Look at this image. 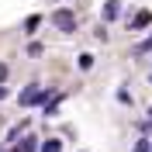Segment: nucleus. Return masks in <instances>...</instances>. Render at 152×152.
<instances>
[{
  "label": "nucleus",
  "instance_id": "0eeeda50",
  "mask_svg": "<svg viewBox=\"0 0 152 152\" xmlns=\"http://www.w3.org/2000/svg\"><path fill=\"white\" fill-rule=\"evenodd\" d=\"M138 48H142V52H149V48H152V38H145V42H142Z\"/></svg>",
  "mask_w": 152,
  "mask_h": 152
},
{
  "label": "nucleus",
  "instance_id": "9d476101",
  "mask_svg": "<svg viewBox=\"0 0 152 152\" xmlns=\"http://www.w3.org/2000/svg\"><path fill=\"white\" fill-rule=\"evenodd\" d=\"M149 121H152V107H149Z\"/></svg>",
  "mask_w": 152,
  "mask_h": 152
},
{
  "label": "nucleus",
  "instance_id": "f257e3e1",
  "mask_svg": "<svg viewBox=\"0 0 152 152\" xmlns=\"http://www.w3.org/2000/svg\"><path fill=\"white\" fill-rule=\"evenodd\" d=\"M52 24H56L59 31H76V14L62 7V10H56V14H52Z\"/></svg>",
  "mask_w": 152,
  "mask_h": 152
},
{
  "label": "nucleus",
  "instance_id": "7ed1b4c3",
  "mask_svg": "<svg viewBox=\"0 0 152 152\" xmlns=\"http://www.w3.org/2000/svg\"><path fill=\"white\" fill-rule=\"evenodd\" d=\"M149 24H152V14L149 10H138L135 21H132V31H142V28H149Z\"/></svg>",
  "mask_w": 152,
  "mask_h": 152
},
{
  "label": "nucleus",
  "instance_id": "9b49d317",
  "mask_svg": "<svg viewBox=\"0 0 152 152\" xmlns=\"http://www.w3.org/2000/svg\"><path fill=\"white\" fill-rule=\"evenodd\" d=\"M0 152H14V149H0Z\"/></svg>",
  "mask_w": 152,
  "mask_h": 152
},
{
  "label": "nucleus",
  "instance_id": "39448f33",
  "mask_svg": "<svg viewBox=\"0 0 152 152\" xmlns=\"http://www.w3.org/2000/svg\"><path fill=\"white\" fill-rule=\"evenodd\" d=\"M118 18V0H107V7H104V21Z\"/></svg>",
  "mask_w": 152,
  "mask_h": 152
},
{
  "label": "nucleus",
  "instance_id": "1a4fd4ad",
  "mask_svg": "<svg viewBox=\"0 0 152 152\" xmlns=\"http://www.w3.org/2000/svg\"><path fill=\"white\" fill-rule=\"evenodd\" d=\"M4 97H7V90H4V86H0V100H4Z\"/></svg>",
  "mask_w": 152,
  "mask_h": 152
},
{
  "label": "nucleus",
  "instance_id": "f03ea898",
  "mask_svg": "<svg viewBox=\"0 0 152 152\" xmlns=\"http://www.w3.org/2000/svg\"><path fill=\"white\" fill-rule=\"evenodd\" d=\"M18 100H21V104H38V100H45V90H42L38 83H31L28 90H24V94L18 97Z\"/></svg>",
  "mask_w": 152,
  "mask_h": 152
},
{
  "label": "nucleus",
  "instance_id": "20e7f679",
  "mask_svg": "<svg viewBox=\"0 0 152 152\" xmlns=\"http://www.w3.org/2000/svg\"><path fill=\"white\" fill-rule=\"evenodd\" d=\"M38 152H62V142H59V138H45Z\"/></svg>",
  "mask_w": 152,
  "mask_h": 152
},
{
  "label": "nucleus",
  "instance_id": "6e6552de",
  "mask_svg": "<svg viewBox=\"0 0 152 152\" xmlns=\"http://www.w3.org/2000/svg\"><path fill=\"white\" fill-rule=\"evenodd\" d=\"M4 80H7V66H4V62H0V83H4Z\"/></svg>",
  "mask_w": 152,
  "mask_h": 152
},
{
  "label": "nucleus",
  "instance_id": "423d86ee",
  "mask_svg": "<svg viewBox=\"0 0 152 152\" xmlns=\"http://www.w3.org/2000/svg\"><path fill=\"white\" fill-rule=\"evenodd\" d=\"M152 145H149V138H138V142H135V152H149Z\"/></svg>",
  "mask_w": 152,
  "mask_h": 152
}]
</instances>
